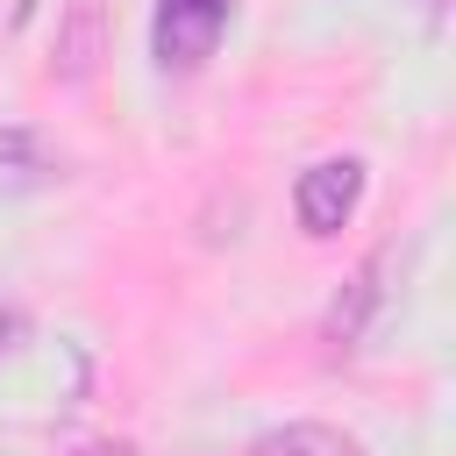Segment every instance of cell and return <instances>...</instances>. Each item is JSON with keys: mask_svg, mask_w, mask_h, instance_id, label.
Instances as JSON below:
<instances>
[{"mask_svg": "<svg viewBox=\"0 0 456 456\" xmlns=\"http://www.w3.org/2000/svg\"><path fill=\"white\" fill-rule=\"evenodd\" d=\"M356 200H363V164H356V157H321V164H306L299 185H292V214H299V228H306L314 242L342 235L349 214H356Z\"/></svg>", "mask_w": 456, "mask_h": 456, "instance_id": "obj_1", "label": "cell"}, {"mask_svg": "<svg viewBox=\"0 0 456 456\" xmlns=\"http://www.w3.org/2000/svg\"><path fill=\"white\" fill-rule=\"evenodd\" d=\"M235 0H157V64L164 71H200L228 28Z\"/></svg>", "mask_w": 456, "mask_h": 456, "instance_id": "obj_2", "label": "cell"}, {"mask_svg": "<svg viewBox=\"0 0 456 456\" xmlns=\"http://www.w3.org/2000/svg\"><path fill=\"white\" fill-rule=\"evenodd\" d=\"M392 264H399V249L385 242V249H370V256L349 271V285H342L335 306H328V342H335V349H356V342L370 335V321H378V306H385V278H392Z\"/></svg>", "mask_w": 456, "mask_h": 456, "instance_id": "obj_3", "label": "cell"}, {"mask_svg": "<svg viewBox=\"0 0 456 456\" xmlns=\"http://www.w3.org/2000/svg\"><path fill=\"white\" fill-rule=\"evenodd\" d=\"M100 57H107V14H100V0H71L57 14V43H50L57 86H86L100 71Z\"/></svg>", "mask_w": 456, "mask_h": 456, "instance_id": "obj_4", "label": "cell"}, {"mask_svg": "<svg viewBox=\"0 0 456 456\" xmlns=\"http://www.w3.org/2000/svg\"><path fill=\"white\" fill-rule=\"evenodd\" d=\"M57 178V150L36 135V128H21V121H7L0 128V200H21V192H43Z\"/></svg>", "mask_w": 456, "mask_h": 456, "instance_id": "obj_5", "label": "cell"}, {"mask_svg": "<svg viewBox=\"0 0 456 456\" xmlns=\"http://www.w3.org/2000/svg\"><path fill=\"white\" fill-rule=\"evenodd\" d=\"M249 456H363V442L328 420H285V428H264L249 442Z\"/></svg>", "mask_w": 456, "mask_h": 456, "instance_id": "obj_6", "label": "cell"}, {"mask_svg": "<svg viewBox=\"0 0 456 456\" xmlns=\"http://www.w3.org/2000/svg\"><path fill=\"white\" fill-rule=\"evenodd\" d=\"M21 335H28V314H21V306H0V356H14Z\"/></svg>", "mask_w": 456, "mask_h": 456, "instance_id": "obj_7", "label": "cell"}, {"mask_svg": "<svg viewBox=\"0 0 456 456\" xmlns=\"http://www.w3.org/2000/svg\"><path fill=\"white\" fill-rule=\"evenodd\" d=\"M71 456H142V449H135V442H78Z\"/></svg>", "mask_w": 456, "mask_h": 456, "instance_id": "obj_8", "label": "cell"}, {"mask_svg": "<svg viewBox=\"0 0 456 456\" xmlns=\"http://www.w3.org/2000/svg\"><path fill=\"white\" fill-rule=\"evenodd\" d=\"M406 7H413V14H420V28H435V21H442V7H449V0H406Z\"/></svg>", "mask_w": 456, "mask_h": 456, "instance_id": "obj_9", "label": "cell"}]
</instances>
